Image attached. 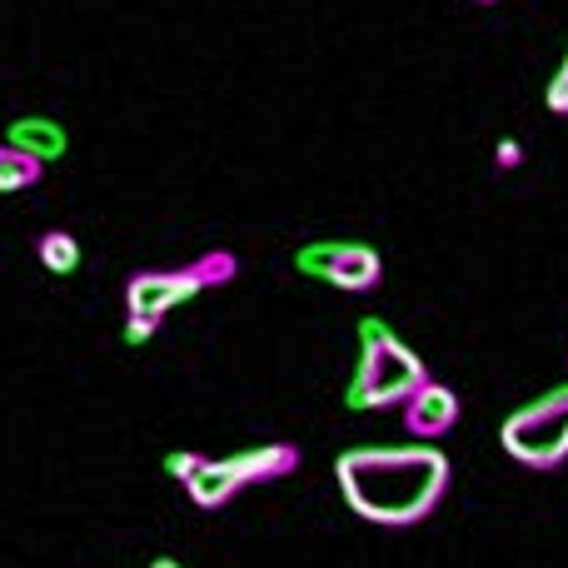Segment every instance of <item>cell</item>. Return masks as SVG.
<instances>
[{
  "label": "cell",
  "instance_id": "cell-1",
  "mask_svg": "<svg viewBox=\"0 0 568 568\" xmlns=\"http://www.w3.org/2000/svg\"><path fill=\"white\" fill-rule=\"evenodd\" d=\"M334 484L349 514L379 529H414L449 494V459L444 449L414 444H359L334 459Z\"/></svg>",
  "mask_w": 568,
  "mask_h": 568
},
{
  "label": "cell",
  "instance_id": "cell-2",
  "mask_svg": "<svg viewBox=\"0 0 568 568\" xmlns=\"http://www.w3.org/2000/svg\"><path fill=\"white\" fill-rule=\"evenodd\" d=\"M429 379L424 359L389 329L384 320H359V364H354V379L344 404L349 409H399L419 384Z\"/></svg>",
  "mask_w": 568,
  "mask_h": 568
},
{
  "label": "cell",
  "instance_id": "cell-3",
  "mask_svg": "<svg viewBox=\"0 0 568 568\" xmlns=\"http://www.w3.org/2000/svg\"><path fill=\"white\" fill-rule=\"evenodd\" d=\"M499 444L514 464L534 474H549L568 459V384L539 394L534 404L514 409L499 429Z\"/></svg>",
  "mask_w": 568,
  "mask_h": 568
},
{
  "label": "cell",
  "instance_id": "cell-4",
  "mask_svg": "<svg viewBox=\"0 0 568 568\" xmlns=\"http://www.w3.org/2000/svg\"><path fill=\"white\" fill-rule=\"evenodd\" d=\"M294 270L320 284H334L344 294H369L384 280V260L379 250L359 245V240H320V245H304L294 255Z\"/></svg>",
  "mask_w": 568,
  "mask_h": 568
},
{
  "label": "cell",
  "instance_id": "cell-5",
  "mask_svg": "<svg viewBox=\"0 0 568 568\" xmlns=\"http://www.w3.org/2000/svg\"><path fill=\"white\" fill-rule=\"evenodd\" d=\"M200 290H210V284L195 265H185V270H140V275H130V284H125V310L165 320L175 304L195 300Z\"/></svg>",
  "mask_w": 568,
  "mask_h": 568
},
{
  "label": "cell",
  "instance_id": "cell-6",
  "mask_svg": "<svg viewBox=\"0 0 568 568\" xmlns=\"http://www.w3.org/2000/svg\"><path fill=\"white\" fill-rule=\"evenodd\" d=\"M399 414H404V434L434 444V439H444V434L459 424V394H454L449 384L424 379L419 389H414L409 399L399 404Z\"/></svg>",
  "mask_w": 568,
  "mask_h": 568
},
{
  "label": "cell",
  "instance_id": "cell-7",
  "mask_svg": "<svg viewBox=\"0 0 568 568\" xmlns=\"http://www.w3.org/2000/svg\"><path fill=\"white\" fill-rule=\"evenodd\" d=\"M230 469L245 484H275L284 474L300 469V449L294 444H255V449L230 454Z\"/></svg>",
  "mask_w": 568,
  "mask_h": 568
},
{
  "label": "cell",
  "instance_id": "cell-8",
  "mask_svg": "<svg viewBox=\"0 0 568 568\" xmlns=\"http://www.w3.org/2000/svg\"><path fill=\"white\" fill-rule=\"evenodd\" d=\"M185 489H190V504H195V509L215 514V509H225L240 489H245V479L230 469V459H205V469H200Z\"/></svg>",
  "mask_w": 568,
  "mask_h": 568
},
{
  "label": "cell",
  "instance_id": "cell-9",
  "mask_svg": "<svg viewBox=\"0 0 568 568\" xmlns=\"http://www.w3.org/2000/svg\"><path fill=\"white\" fill-rule=\"evenodd\" d=\"M10 145H20V150H30L36 160H60L70 150V135L55 125L50 115H20L16 125H10Z\"/></svg>",
  "mask_w": 568,
  "mask_h": 568
},
{
  "label": "cell",
  "instance_id": "cell-10",
  "mask_svg": "<svg viewBox=\"0 0 568 568\" xmlns=\"http://www.w3.org/2000/svg\"><path fill=\"white\" fill-rule=\"evenodd\" d=\"M40 170H45V160H36L30 150L20 145H0V195H16V190H30L40 180Z\"/></svg>",
  "mask_w": 568,
  "mask_h": 568
},
{
  "label": "cell",
  "instance_id": "cell-11",
  "mask_svg": "<svg viewBox=\"0 0 568 568\" xmlns=\"http://www.w3.org/2000/svg\"><path fill=\"white\" fill-rule=\"evenodd\" d=\"M36 255L50 275H75L80 270V245H75L70 230H45V235L36 240Z\"/></svg>",
  "mask_w": 568,
  "mask_h": 568
},
{
  "label": "cell",
  "instance_id": "cell-12",
  "mask_svg": "<svg viewBox=\"0 0 568 568\" xmlns=\"http://www.w3.org/2000/svg\"><path fill=\"white\" fill-rule=\"evenodd\" d=\"M195 270L205 275V284H230L240 275V260L230 255V250H215V255H205V260H195Z\"/></svg>",
  "mask_w": 568,
  "mask_h": 568
},
{
  "label": "cell",
  "instance_id": "cell-13",
  "mask_svg": "<svg viewBox=\"0 0 568 568\" xmlns=\"http://www.w3.org/2000/svg\"><path fill=\"white\" fill-rule=\"evenodd\" d=\"M200 469H205V454H190V449H175V454H165V474H170V479L190 484V479H195Z\"/></svg>",
  "mask_w": 568,
  "mask_h": 568
},
{
  "label": "cell",
  "instance_id": "cell-14",
  "mask_svg": "<svg viewBox=\"0 0 568 568\" xmlns=\"http://www.w3.org/2000/svg\"><path fill=\"white\" fill-rule=\"evenodd\" d=\"M544 105H549L554 115H568V50H564V65L554 70L549 90H544Z\"/></svg>",
  "mask_w": 568,
  "mask_h": 568
},
{
  "label": "cell",
  "instance_id": "cell-15",
  "mask_svg": "<svg viewBox=\"0 0 568 568\" xmlns=\"http://www.w3.org/2000/svg\"><path fill=\"white\" fill-rule=\"evenodd\" d=\"M155 329H160L155 314H130V320H125V344H145Z\"/></svg>",
  "mask_w": 568,
  "mask_h": 568
},
{
  "label": "cell",
  "instance_id": "cell-16",
  "mask_svg": "<svg viewBox=\"0 0 568 568\" xmlns=\"http://www.w3.org/2000/svg\"><path fill=\"white\" fill-rule=\"evenodd\" d=\"M494 160H499V170L524 165V145H519V140H499V150H494Z\"/></svg>",
  "mask_w": 568,
  "mask_h": 568
},
{
  "label": "cell",
  "instance_id": "cell-17",
  "mask_svg": "<svg viewBox=\"0 0 568 568\" xmlns=\"http://www.w3.org/2000/svg\"><path fill=\"white\" fill-rule=\"evenodd\" d=\"M150 568H180L175 559H155V564H150Z\"/></svg>",
  "mask_w": 568,
  "mask_h": 568
},
{
  "label": "cell",
  "instance_id": "cell-18",
  "mask_svg": "<svg viewBox=\"0 0 568 568\" xmlns=\"http://www.w3.org/2000/svg\"><path fill=\"white\" fill-rule=\"evenodd\" d=\"M479 6H499V0H479Z\"/></svg>",
  "mask_w": 568,
  "mask_h": 568
}]
</instances>
